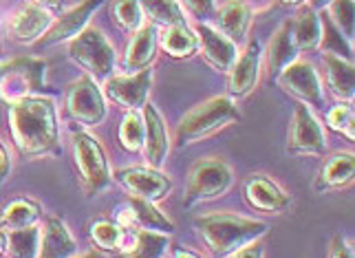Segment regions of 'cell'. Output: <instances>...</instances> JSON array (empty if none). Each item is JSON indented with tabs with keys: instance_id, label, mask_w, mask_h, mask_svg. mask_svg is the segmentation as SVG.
Wrapping results in <instances>:
<instances>
[{
	"instance_id": "obj_24",
	"label": "cell",
	"mask_w": 355,
	"mask_h": 258,
	"mask_svg": "<svg viewBox=\"0 0 355 258\" xmlns=\"http://www.w3.org/2000/svg\"><path fill=\"white\" fill-rule=\"evenodd\" d=\"M157 53V27L155 24H146L141 27L128 46V53H126V71L132 73H139L144 69H148V64L153 62V58Z\"/></svg>"
},
{
	"instance_id": "obj_13",
	"label": "cell",
	"mask_w": 355,
	"mask_h": 258,
	"mask_svg": "<svg viewBox=\"0 0 355 258\" xmlns=\"http://www.w3.org/2000/svg\"><path fill=\"white\" fill-rule=\"evenodd\" d=\"M53 14L44 5L31 3L24 5L20 11H16L9 20V31L20 42H33L40 40L42 35L51 29Z\"/></svg>"
},
{
	"instance_id": "obj_10",
	"label": "cell",
	"mask_w": 355,
	"mask_h": 258,
	"mask_svg": "<svg viewBox=\"0 0 355 258\" xmlns=\"http://www.w3.org/2000/svg\"><path fill=\"white\" fill-rule=\"evenodd\" d=\"M67 110L73 119H78L87 126H95L104 119L106 104L100 89L89 78H82L67 93Z\"/></svg>"
},
{
	"instance_id": "obj_18",
	"label": "cell",
	"mask_w": 355,
	"mask_h": 258,
	"mask_svg": "<svg viewBox=\"0 0 355 258\" xmlns=\"http://www.w3.org/2000/svg\"><path fill=\"white\" fill-rule=\"evenodd\" d=\"M100 7V3H82L76 9L67 11V14L60 18L55 24H51L42 38L38 40L40 46H49V44H55L60 40H67V38H76L80 35L84 29H87V22L93 16V11Z\"/></svg>"
},
{
	"instance_id": "obj_17",
	"label": "cell",
	"mask_w": 355,
	"mask_h": 258,
	"mask_svg": "<svg viewBox=\"0 0 355 258\" xmlns=\"http://www.w3.org/2000/svg\"><path fill=\"white\" fill-rule=\"evenodd\" d=\"M144 126H146V159L153 170H159L164 166L168 157V135L166 124L162 115L157 113V108L146 104L144 106Z\"/></svg>"
},
{
	"instance_id": "obj_19",
	"label": "cell",
	"mask_w": 355,
	"mask_h": 258,
	"mask_svg": "<svg viewBox=\"0 0 355 258\" xmlns=\"http://www.w3.org/2000/svg\"><path fill=\"white\" fill-rule=\"evenodd\" d=\"M298 49L293 44V33H291V20H285L274 33V38L269 40L267 46V69L269 76L278 78L291 62H296Z\"/></svg>"
},
{
	"instance_id": "obj_3",
	"label": "cell",
	"mask_w": 355,
	"mask_h": 258,
	"mask_svg": "<svg viewBox=\"0 0 355 258\" xmlns=\"http://www.w3.org/2000/svg\"><path fill=\"white\" fill-rule=\"evenodd\" d=\"M239 121V108L234 106V100L230 97H212L203 104L194 106L186 117L181 119L177 128V144L188 146L194 141L207 139L210 135H216L225 126Z\"/></svg>"
},
{
	"instance_id": "obj_7",
	"label": "cell",
	"mask_w": 355,
	"mask_h": 258,
	"mask_svg": "<svg viewBox=\"0 0 355 258\" xmlns=\"http://www.w3.org/2000/svg\"><path fill=\"white\" fill-rule=\"evenodd\" d=\"M73 153H76V164L87 192H102L111 186V172L102 146L97 144L91 135L78 132L73 137Z\"/></svg>"
},
{
	"instance_id": "obj_23",
	"label": "cell",
	"mask_w": 355,
	"mask_h": 258,
	"mask_svg": "<svg viewBox=\"0 0 355 258\" xmlns=\"http://www.w3.org/2000/svg\"><path fill=\"white\" fill-rule=\"evenodd\" d=\"M324 73L331 93L338 100H353L355 84H353V64L347 58H340L338 53H324Z\"/></svg>"
},
{
	"instance_id": "obj_14",
	"label": "cell",
	"mask_w": 355,
	"mask_h": 258,
	"mask_svg": "<svg viewBox=\"0 0 355 258\" xmlns=\"http://www.w3.org/2000/svg\"><path fill=\"white\" fill-rule=\"evenodd\" d=\"M197 33L201 38V51H203V58L205 62L210 64L212 69L221 71V73H230L232 67L236 64V46L232 44L221 31L212 29L210 24L201 22L197 27Z\"/></svg>"
},
{
	"instance_id": "obj_31",
	"label": "cell",
	"mask_w": 355,
	"mask_h": 258,
	"mask_svg": "<svg viewBox=\"0 0 355 258\" xmlns=\"http://www.w3.org/2000/svg\"><path fill=\"white\" fill-rule=\"evenodd\" d=\"M119 141L128 153H139L146 141L144 117L137 113H128L119 124Z\"/></svg>"
},
{
	"instance_id": "obj_2",
	"label": "cell",
	"mask_w": 355,
	"mask_h": 258,
	"mask_svg": "<svg viewBox=\"0 0 355 258\" xmlns=\"http://www.w3.org/2000/svg\"><path fill=\"white\" fill-rule=\"evenodd\" d=\"M194 227L201 234L207 252L214 258L234 256L239 250L256 243L269 232V225L263 221L230 214V212H214L205 214L194 221Z\"/></svg>"
},
{
	"instance_id": "obj_15",
	"label": "cell",
	"mask_w": 355,
	"mask_h": 258,
	"mask_svg": "<svg viewBox=\"0 0 355 258\" xmlns=\"http://www.w3.org/2000/svg\"><path fill=\"white\" fill-rule=\"evenodd\" d=\"M259 71H261V44L252 42L248 51L236 60V64L230 71L232 100H243V97H248L254 91L256 82H259Z\"/></svg>"
},
{
	"instance_id": "obj_30",
	"label": "cell",
	"mask_w": 355,
	"mask_h": 258,
	"mask_svg": "<svg viewBox=\"0 0 355 258\" xmlns=\"http://www.w3.org/2000/svg\"><path fill=\"white\" fill-rule=\"evenodd\" d=\"M38 239H40V232L33 225L24 227V230H14L7 239L9 258H35V252H38Z\"/></svg>"
},
{
	"instance_id": "obj_33",
	"label": "cell",
	"mask_w": 355,
	"mask_h": 258,
	"mask_svg": "<svg viewBox=\"0 0 355 258\" xmlns=\"http://www.w3.org/2000/svg\"><path fill=\"white\" fill-rule=\"evenodd\" d=\"M113 16L115 22L121 29L128 31H139L141 22H144V11L139 3H132V0H126V3H115L113 5Z\"/></svg>"
},
{
	"instance_id": "obj_25",
	"label": "cell",
	"mask_w": 355,
	"mask_h": 258,
	"mask_svg": "<svg viewBox=\"0 0 355 258\" xmlns=\"http://www.w3.org/2000/svg\"><path fill=\"white\" fill-rule=\"evenodd\" d=\"M355 175V162L351 155H336L322 168L320 179L315 181V190H331L349 186Z\"/></svg>"
},
{
	"instance_id": "obj_37",
	"label": "cell",
	"mask_w": 355,
	"mask_h": 258,
	"mask_svg": "<svg viewBox=\"0 0 355 258\" xmlns=\"http://www.w3.org/2000/svg\"><path fill=\"white\" fill-rule=\"evenodd\" d=\"M327 258H353V250L351 245L347 243V239L342 234H336L329 243V250H327Z\"/></svg>"
},
{
	"instance_id": "obj_38",
	"label": "cell",
	"mask_w": 355,
	"mask_h": 258,
	"mask_svg": "<svg viewBox=\"0 0 355 258\" xmlns=\"http://www.w3.org/2000/svg\"><path fill=\"white\" fill-rule=\"evenodd\" d=\"M234 258H263V245L256 241L252 245H248V248H243L234 254Z\"/></svg>"
},
{
	"instance_id": "obj_20",
	"label": "cell",
	"mask_w": 355,
	"mask_h": 258,
	"mask_svg": "<svg viewBox=\"0 0 355 258\" xmlns=\"http://www.w3.org/2000/svg\"><path fill=\"white\" fill-rule=\"evenodd\" d=\"M245 196L248 201L263 212H280L285 210L289 203V196L280 192L276 183H272L265 177H252L245 183Z\"/></svg>"
},
{
	"instance_id": "obj_29",
	"label": "cell",
	"mask_w": 355,
	"mask_h": 258,
	"mask_svg": "<svg viewBox=\"0 0 355 258\" xmlns=\"http://www.w3.org/2000/svg\"><path fill=\"white\" fill-rule=\"evenodd\" d=\"M168 237L164 232H148L141 230L135 237V248L128 252V258H164L168 250Z\"/></svg>"
},
{
	"instance_id": "obj_11",
	"label": "cell",
	"mask_w": 355,
	"mask_h": 258,
	"mask_svg": "<svg viewBox=\"0 0 355 258\" xmlns=\"http://www.w3.org/2000/svg\"><path fill=\"white\" fill-rule=\"evenodd\" d=\"M153 84V69H144L132 76H119L106 80V95L124 108H139L148 104V91Z\"/></svg>"
},
{
	"instance_id": "obj_36",
	"label": "cell",
	"mask_w": 355,
	"mask_h": 258,
	"mask_svg": "<svg viewBox=\"0 0 355 258\" xmlns=\"http://www.w3.org/2000/svg\"><path fill=\"white\" fill-rule=\"evenodd\" d=\"M91 237L95 245H100L102 250H117L121 243V227L115 223H108V221H97L91 227Z\"/></svg>"
},
{
	"instance_id": "obj_22",
	"label": "cell",
	"mask_w": 355,
	"mask_h": 258,
	"mask_svg": "<svg viewBox=\"0 0 355 258\" xmlns=\"http://www.w3.org/2000/svg\"><path fill=\"white\" fill-rule=\"evenodd\" d=\"M293 44L298 51H311L322 40V22L311 5H302L298 16L291 20Z\"/></svg>"
},
{
	"instance_id": "obj_34",
	"label": "cell",
	"mask_w": 355,
	"mask_h": 258,
	"mask_svg": "<svg viewBox=\"0 0 355 258\" xmlns=\"http://www.w3.org/2000/svg\"><path fill=\"white\" fill-rule=\"evenodd\" d=\"M329 14H331L336 29L340 35H345L347 40H353V16H355V5L347 3V0H338V3L329 5Z\"/></svg>"
},
{
	"instance_id": "obj_5",
	"label": "cell",
	"mask_w": 355,
	"mask_h": 258,
	"mask_svg": "<svg viewBox=\"0 0 355 258\" xmlns=\"http://www.w3.org/2000/svg\"><path fill=\"white\" fill-rule=\"evenodd\" d=\"M69 55L100 82H106L115 69V49L106 35L95 27L84 29L71 40Z\"/></svg>"
},
{
	"instance_id": "obj_16",
	"label": "cell",
	"mask_w": 355,
	"mask_h": 258,
	"mask_svg": "<svg viewBox=\"0 0 355 258\" xmlns=\"http://www.w3.org/2000/svg\"><path fill=\"white\" fill-rule=\"evenodd\" d=\"M218 27L225 38L239 46L248 42L250 24H252V5L248 3H221L218 5Z\"/></svg>"
},
{
	"instance_id": "obj_41",
	"label": "cell",
	"mask_w": 355,
	"mask_h": 258,
	"mask_svg": "<svg viewBox=\"0 0 355 258\" xmlns=\"http://www.w3.org/2000/svg\"><path fill=\"white\" fill-rule=\"evenodd\" d=\"M5 245H7V239H5V234H3V232H0V252L5 250Z\"/></svg>"
},
{
	"instance_id": "obj_4",
	"label": "cell",
	"mask_w": 355,
	"mask_h": 258,
	"mask_svg": "<svg viewBox=\"0 0 355 258\" xmlns=\"http://www.w3.org/2000/svg\"><path fill=\"white\" fill-rule=\"evenodd\" d=\"M44 89V62L35 58H16L0 64V100L18 104Z\"/></svg>"
},
{
	"instance_id": "obj_9",
	"label": "cell",
	"mask_w": 355,
	"mask_h": 258,
	"mask_svg": "<svg viewBox=\"0 0 355 258\" xmlns=\"http://www.w3.org/2000/svg\"><path fill=\"white\" fill-rule=\"evenodd\" d=\"M280 89H285L289 95H293L296 100H302V104H322V89H320V78L318 71L313 69L311 62L307 60H296L291 62L283 73L278 76Z\"/></svg>"
},
{
	"instance_id": "obj_39",
	"label": "cell",
	"mask_w": 355,
	"mask_h": 258,
	"mask_svg": "<svg viewBox=\"0 0 355 258\" xmlns=\"http://www.w3.org/2000/svg\"><path fill=\"white\" fill-rule=\"evenodd\" d=\"M9 175V155L5 150V146L0 144V183H3Z\"/></svg>"
},
{
	"instance_id": "obj_32",
	"label": "cell",
	"mask_w": 355,
	"mask_h": 258,
	"mask_svg": "<svg viewBox=\"0 0 355 258\" xmlns=\"http://www.w3.org/2000/svg\"><path fill=\"white\" fill-rule=\"evenodd\" d=\"M141 9H146L155 22L166 24V27H175V24H183V11L179 3H144Z\"/></svg>"
},
{
	"instance_id": "obj_44",
	"label": "cell",
	"mask_w": 355,
	"mask_h": 258,
	"mask_svg": "<svg viewBox=\"0 0 355 258\" xmlns=\"http://www.w3.org/2000/svg\"><path fill=\"white\" fill-rule=\"evenodd\" d=\"M0 53H3V42H0Z\"/></svg>"
},
{
	"instance_id": "obj_12",
	"label": "cell",
	"mask_w": 355,
	"mask_h": 258,
	"mask_svg": "<svg viewBox=\"0 0 355 258\" xmlns=\"http://www.w3.org/2000/svg\"><path fill=\"white\" fill-rule=\"evenodd\" d=\"M117 181L124 186L135 199L141 201H162L170 190V181L157 170L148 168H126L117 172Z\"/></svg>"
},
{
	"instance_id": "obj_21",
	"label": "cell",
	"mask_w": 355,
	"mask_h": 258,
	"mask_svg": "<svg viewBox=\"0 0 355 258\" xmlns=\"http://www.w3.org/2000/svg\"><path fill=\"white\" fill-rule=\"evenodd\" d=\"M78 245L69 234L67 225L55 216H49L42 230V250L40 258H73Z\"/></svg>"
},
{
	"instance_id": "obj_42",
	"label": "cell",
	"mask_w": 355,
	"mask_h": 258,
	"mask_svg": "<svg viewBox=\"0 0 355 258\" xmlns=\"http://www.w3.org/2000/svg\"><path fill=\"white\" fill-rule=\"evenodd\" d=\"M177 258H197V256H194V254H188V252H179Z\"/></svg>"
},
{
	"instance_id": "obj_26",
	"label": "cell",
	"mask_w": 355,
	"mask_h": 258,
	"mask_svg": "<svg viewBox=\"0 0 355 258\" xmlns=\"http://www.w3.org/2000/svg\"><path fill=\"white\" fill-rule=\"evenodd\" d=\"M126 207H128V212H130L132 223L141 225L144 230H148V232H164V234H170V232L175 230V225L170 223V221L148 201L135 199V196H132V199H128Z\"/></svg>"
},
{
	"instance_id": "obj_1",
	"label": "cell",
	"mask_w": 355,
	"mask_h": 258,
	"mask_svg": "<svg viewBox=\"0 0 355 258\" xmlns=\"http://www.w3.org/2000/svg\"><path fill=\"white\" fill-rule=\"evenodd\" d=\"M9 126L18 150L29 157H46L60 153L58 115L53 100L33 95L11 106Z\"/></svg>"
},
{
	"instance_id": "obj_43",
	"label": "cell",
	"mask_w": 355,
	"mask_h": 258,
	"mask_svg": "<svg viewBox=\"0 0 355 258\" xmlns=\"http://www.w3.org/2000/svg\"><path fill=\"white\" fill-rule=\"evenodd\" d=\"M80 258H102L100 254H95V252H89V254H84V256H80Z\"/></svg>"
},
{
	"instance_id": "obj_27",
	"label": "cell",
	"mask_w": 355,
	"mask_h": 258,
	"mask_svg": "<svg viewBox=\"0 0 355 258\" xmlns=\"http://www.w3.org/2000/svg\"><path fill=\"white\" fill-rule=\"evenodd\" d=\"M162 46L173 58H188L197 51V38H194L186 24H175V27H168L164 31Z\"/></svg>"
},
{
	"instance_id": "obj_35",
	"label": "cell",
	"mask_w": 355,
	"mask_h": 258,
	"mask_svg": "<svg viewBox=\"0 0 355 258\" xmlns=\"http://www.w3.org/2000/svg\"><path fill=\"white\" fill-rule=\"evenodd\" d=\"M327 121L334 130L340 135H345L347 139L355 137V117H353V108L349 104H338L327 113Z\"/></svg>"
},
{
	"instance_id": "obj_28",
	"label": "cell",
	"mask_w": 355,
	"mask_h": 258,
	"mask_svg": "<svg viewBox=\"0 0 355 258\" xmlns=\"http://www.w3.org/2000/svg\"><path fill=\"white\" fill-rule=\"evenodd\" d=\"M38 205L27 199H16L7 205V210L0 214V225L11 227V230H24L31 227L38 221Z\"/></svg>"
},
{
	"instance_id": "obj_6",
	"label": "cell",
	"mask_w": 355,
	"mask_h": 258,
	"mask_svg": "<svg viewBox=\"0 0 355 258\" xmlns=\"http://www.w3.org/2000/svg\"><path fill=\"white\" fill-rule=\"evenodd\" d=\"M232 181H234V175L223 159H201L190 168L183 203L186 207H192L199 201L216 199L232 186Z\"/></svg>"
},
{
	"instance_id": "obj_40",
	"label": "cell",
	"mask_w": 355,
	"mask_h": 258,
	"mask_svg": "<svg viewBox=\"0 0 355 258\" xmlns=\"http://www.w3.org/2000/svg\"><path fill=\"white\" fill-rule=\"evenodd\" d=\"M186 7L194 9V14H197V16H203V14H205L203 9H214V5H212V3H188Z\"/></svg>"
},
{
	"instance_id": "obj_8",
	"label": "cell",
	"mask_w": 355,
	"mask_h": 258,
	"mask_svg": "<svg viewBox=\"0 0 355 258\" xmlns=\"http://www.w3.org/2000/svg\"><path fill=\"white\" fill-rule=\"evenodd\" d=\"M287 150L289 155H324L327 153V137L322 132L320 121L313 117L309 106L298 104L296 110H293Z\"/></svg>"
}]
</instances>
